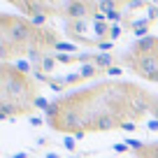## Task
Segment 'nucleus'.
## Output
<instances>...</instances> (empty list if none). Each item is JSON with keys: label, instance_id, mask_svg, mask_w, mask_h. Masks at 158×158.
I'll list each match as a JSON object with an SVG mask.
<instances>
[{"label": "nucleus", "instance_id": "f03ea898", "mask_svg": "<svg viewBox=\"0 0 158 158\" xmlns=\"http://www.w3.org/2000/svg\"><path fill=\"white\" fill-rule=\"evenodd\" d=\"M116 126V121H114L109 114H100V118L93 123V130H109V128H114Z\"/></svg>", "mask_w": 158, "mask_h": 158}, {"label": "nucleus", "instance_id": "b1692460", "mask_svg": "<svg viewBox=\"0 0 158 158\" xmlns=\"http://www.w3.org/2000/svg\"><path fill=\"white\" fill-rule=\"evenodd\" d=\"M135 35L137 37H147V28H135Z\"/></svg>", "mask_w": 158, "mask_h": 158}, {"label": "nucleus", "instance_id": "cd10ccee", "mask_svg": "<svg viewBox=\"0 0 158 158\" xmlns=\"http://www.w3.org/2000/svg\"><path fill=\"white\" fill-rule=\"evenodd\" d=\"M12 158H26V153H14Z\"/></svg>", "mask_w": 158, "mask_h": 158}, {"label": "nucleus", "instance_id": "0eeeda50", "mask_svg": "<svg viewBox=\"0 0 158 158\" xmlns=\"http://www.w3.org/2000/svg\"><path fill=\"white\" fill-rule=\"evenodd\" d=\"M114 5H116L114 0H102V2H100V10H105V14H109V12H114Z\"/></svg>", "mask_w": 158, "mask_h": 158}, {"label": "nucleus", "instance_id": "c85d7f7f", "mask_svg": "<svg viewBox=\"0 0 158 158\" xmlns=\"http://www.w3.org/2000/svg\"><path fill=\"white\" fill-rule=\"evenodd\" d=\"M153 116H156V121H158V105L153 107Z\"/></svg>", "mask_w": 158, "mask_h": 158}, {"label": "nucleus", "instance_id": "aec40b11", "mask_svg": "<svg viewBox=\"0 0 158 158\" xmlns=\"http://www.w3.org/2000/svg\"><path fill=\"white\" fill-rule=\"evenodd\" d=\"M49 86L54 91H60V89H63V81H49Z\"/></svg>", "mask_w": 158, "mask_h": 158}, {"label": "nucleus", "instance_id": "9d476101", "mask_svg": "<svg viewBox=\"0 0 158 158\" xmlns=\"http://www.w3.org/2000/svg\"><path fill=\"white\" fill-rule=\"evenodd\" d=\"M123 144H126V147H128V149H142V142H137V139H130V137L126 139Z\"/></svg>", "mask_w": 158, "mask_h": 158}, {"label": "nucleus", "instance_id": "f257e3e1", "mask_svg": "<svg viewBox=\"0 0 158 158\" xmlns=\"http://www.w3.org/2000/svg\"><path fill=\"white\" fill-rule=\"evenodd\" d=\"M65 14L74 16V19H81V16L86 14V5L79 2V0H72V2H68V7H65Z\"/></svg>", "mask_w": 158, "mask_h": 158}, {"label": "nucleus", "instance_id": "39448f33", "mask_svg": "<svg viewBox=\"0 0 158 158\" xmlns=\"http://www.w3.org/2000/svg\"><path fill=\"white\" fill-rule=\"evenodd\" d=\"M56 49H58V51H70V54H74V51H77V47L70 44V42H56Z\"/></svg>", "mask_w": 158, "mask_h": 158}, {"label": "nucleus", "instance_id": "6ab92c4d", "mask_svg": "<svg viewBox=\"0 0 158 158\" xmlns=\"http://www.w3.org/2000/svg\"><path fill=\"white\" fill-rule=\"evenodd\" d=\"M35 77H37V81H47V74L42 70H35Z\"/></svg>", "mask_w": 158, "mask_h": 158}, {"label": "nucleus", "instance_id": "9b49d317", "mask_svg": "<svg viewBox=\"0 0 158 158\" xmlns=\"http://www.w3.org/2000/svg\"><path fill=\"white\" fill-rule=\"evenodd\" d=\"M79 79H81V74H77V72H74V74H68V77H65L63 81H65V84H74V81H79Z\"/></svg>", "mask_w": 158, "mask_h": 158}, {"label": "nucleus", "instance_id": "412c9836", "mask_svg": "<svg viewBox=\"0 0 158 158\" xmlns=\"http://www.w3.org/2000/svg\"><path fill=\"white\" fill-rule=\"evenodd\" d=\"M109 35H112V37H118V35H121V28H118V26H114V28H109Z\"/></svg>", "mask_w": 158, "mask_h": 158}, {"label": "nucleus", "instance_id": "2eb2a0df", "mask_svg": "<svg viewBox=\"0 0 158 158\" xmlns=\"http://www.w3.org/2000/svg\"><path fill=\"white\" fill-rule=\"evenodd\" d=\"M107 19H109V21H114V23H116V21H121V14H118V12L114 10V12H109V14H107Z\"/></svg>", "mask_w": 158, "mask_h": 158}, {"label": "nucleus", "instance_id": "7ed1b4c3", "mask_svg": "<svg viewBox=\"0 0 158 158\" xmlns=\"http://www.w3.org/2000/svg\"><path fill=\"white\" fill-rule=\"evenodd\" d=\"M153 47H156V40H153V37H144V40L137 42L135 49H137V51H149V49H153Z\"/></svg>", "mask_w": 158, "mask_h": 158}, {"label": "nucleus", "instance_id": "6e6552de", "mask_svg": "<svg viewBox=\"0 0 158 158\" xmlns=\"http://www.w3.org/2000/svg\"><path fill=\"white\" fill-rule=\"evenodd\" d=\"M54 65H56L54 58H42V70H44V72H51V70H54Z\"/></svg>", "mask_w": 158, "mask_h": 158}, {"label": "nucleus", "instance_id": "ddd939ff", "mask_svg": "<svg viewBox=\"0 0 158 158\" xmlns=\"http://www.w3.org/2000/svg\"><path fill=\"white\" fill-rule=\"evenodd\" d=\"M63 144H65V149L74 151V137H65V139H63Z\"/></svg>", "mask_w": 158, "mask_h": 158}, {"label": "nucleus", "instance_id": "423d86ee", "mask_svg": "<svg viewBox=\"0 0 158 158\" xmlns=\"http://www.w3.org/2000/svg\"><path fill=\"white\" fill-rule=\"evenodd\" d=\"M95 72H98V68H95V65H84V68H81V77H95Z\"/></svg>", "mask_w": 158, "mask_h": 158}, {"label": "nucleus", "instance_id": "5701e85b", "mask_svg": "<svg viewBox=\"0 0 158 158\" xmlns=\"http://www.w3.org/2000/svg\"><path fill=\"white\" fill-rule=\"evenodd\" d=\"M126 149H128V147H126V144H114V151H116V153H123Z\"/></svg>", "mask_w": 158, "mask_h": 158}, {"label": "nucleus", "instance_id": "c756f323", "mask_svg": "<svg viewBox=\"0 0 158 158\" xmlns=\"http://www.w3.org/2000/svg\"><path fill=\"white\" fill-rule=\"evenodd\" d=\"M47 158H58V156H56V153H47Z\"/></svg>", "mask_w": 158, "mask_h": 158}, {"label": "nucleus", "instance_id": "f3484780", "mask_svg": "<svg viewBox=\"0 0 158 158\" xmlns=\"http://www.w3.org/2000/svg\"><path fill=\"white\" fill-rule=\"evenodd\" d=\"M95 33H98V35H105V33H107V26H105V23H95Z\"/></svg>", "mask_w": 158, "mask_h": 158}, {"label": "nucleus", "instance_id": "393cba45", "mask_svg": "<svg viewBox=\"0 0 158 158\" xmlns=\"http://www.w3.org/2000/svg\"><path fill=\"white\" fill-rule=\"evenodd\" d=\"M147 128H149V130H158V121H149Z\"/></svg>", "mask_w": 158, "mask_h": 158}, {"label": "nucleus", "instance_id": "20e7f679", "mask_svg": "<svg viewBox=\"0 0 158 158\" xmlns=\"http://www.w3.org/2000/svg\"><path fill=\"white\" fill-rule=\"evenodd\" d=\"M95 63H98L100 68H112V56L109 54H100V56H95Z\"/></svg>", "mask_w": 158, "mask_h": 158}, {"label": "nucleus", "instance_id": "4be33fe9", "mask_svg": "<svg viewBox=\"0 0 158 158\" xmlns=\"http://www.w3.org/2000/svg\"><path fill=\"white\" fill-rule=\"evenodd\" d=\"M107 72H109V77H118V74H121V68H109Z\"/></svg>", "mask_w": 158, "mask_h": 158}, {"label": "nucleus", "instance_id": "dca6fc26", "mask_svg": "<svg viewBox=\"0 0 158 158\" xmlns=\"http://www.w3.org/2000/svg\"><path fill=\"white\" fill-rule=\"evenodd\" d=\"M44 23V14H35L33 16V26H42Z\"/></svg>", "mask_w": 158, "mask_h": 158}, {"label": "nucleus", "instance_id": "4468645a", "mask_svg": "<svg viewBox=\"0 0 158 158\" xmlns=\"http://www.w3.org/2000/svg\"><path fill=\"white\" fill-rule=\"evenodd\" d=\"M16 70L19 72H28V63L26 60H16Z\"/></svg>", "mask_w": 158, "mask_h": 158}, {"label": "nucleus", "instance_id": "bb28decb", "mask_svg": "<svg viewBox=\"0 0 158 158\" xmlns=\"http://www.w3.org/2000/svg\"><path fill=\"white\" fill-rule=\"evenodd\" d=\"M30 123H33V126H40V123H42V118H37V116H30Z\"/></svg>", "mask_w": 158, "mask_h": 158}, {"label": "nucleus", "instance_id": "a878e982", "mask_svg": "<svg viewBox=\"0 0 158 158\" xmlns=\"http://www.w3.org/2000/svg\"><path fill=\"white\" fill-rule=\"evenodd\" d=\"M100 49H102V51H107V49H112V42H100Z\"/></svg>", "mask_w": 158, "mask_h": 158}, {"label": "nucleus", "instance_id": "a211bd4d", "mask_svg": "<svg viewBox=\"0 0 158 158\" xmlns=\"http://www.w3.org/2000/svg\"><path fill=\"white\" fill-rule=\"evenodd\" d=\"M121 128H123V130H130V133H133V130H135V123H133V121H126V123H121Z\"/></svg>", "mask_w": 158, "mask_h": 158}, {"label": "nucleus", "instance_id": "1a4fd4ad", "mask_svg": "<svg viewBox=\"0 0 158 158\" xmlns=\"http://www.w3.org/2000/svg\"><path fill=\"white\" fill-rule=\"evenodd\" d=\"M33 102H35V107H40V109H49V107H51V105H49V102H47V100H44V98H35V100H33Z\"/></svg>", "mask_w": 158, "mask_h": 158}, {"label": "nucleus", "instance_id": "f8f14e48", "mask_svg": "<svg viewBox=\"0 0 158 158\" xmlns=\"http://www.w3.org/2000/svg\"><path fill=\"white\" fill-rule=\"evenodd\" d=\"M56 58H58L60 63H72V60H74V56H70V54H58Z\"/></svg>", "mask_w": 158, "mask_h": 158}]
</instances>
